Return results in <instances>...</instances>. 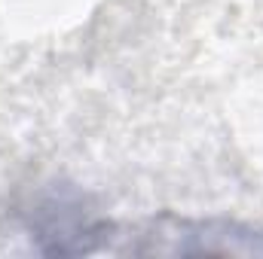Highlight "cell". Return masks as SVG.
<instances>
[{"instance_id": "1", "label": "cell", "mask_w": 263, "mask_h": 259, "mask_svg": "<svg viewBox=\"0 0 263 259\" xmlns=\"http://www.w3.org/2000/svg\"><path fill=\"white\" fill-rule=\"evenodd\" d=\"M153 253H263V235L257 238L248 229L227 226V223H187V220H165L156 223Z\"/></svg>"}]
</instances>
